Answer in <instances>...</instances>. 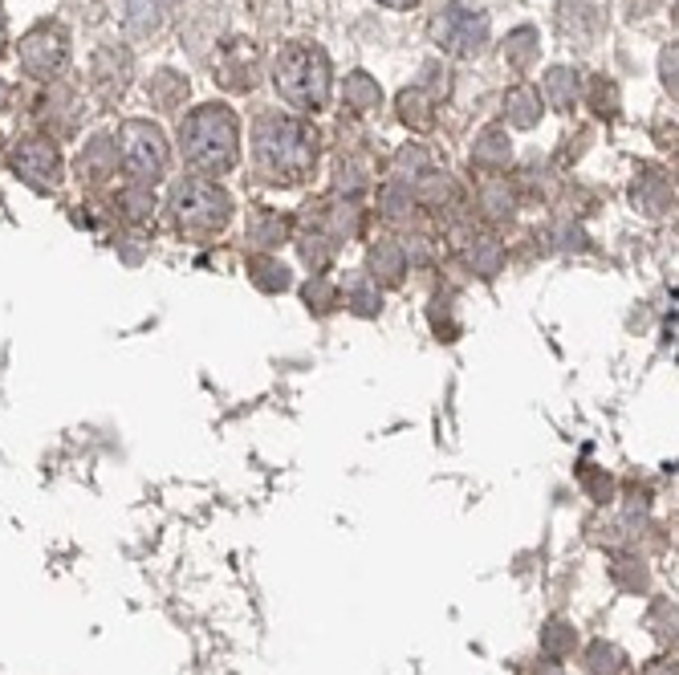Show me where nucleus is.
Here are the masks:
<instances>
[{
	"label": "nucleus",
	"instance_id": "11",
	"mask_svg": "<svg viewBox=\"0 0 679 675\" xmlns=\"http://www.w3.org/2000/svg\"><path fill=\"white\" fill-rule=\"evenodd\" d=\"M549 647H553V651H562V647H566V635H562V627H553V635H549Z\"/></svg>",
	"mask_w": 679,
	"mask_h": 675
},
{
	"label": "nucleus",
	"instance_id": "9",
	"mask_svg": "<svg viewBox=\"0 0 679 675\" xmlns=\"http://www.w3.org/2000/svg\"><path fill=\"white\" fill-rule=\"evenodd\" d=\"M350 98H354V106H370V102H379V90L366 82V74H354V82H350Z\"/></svg>",
	"mask_w": 679,
	"mask_h": 675
},
{
	"label": "nucleus",
	"instance_id": "2",
	"mask_svg": "<svg viewBox=\"0 0 679 675\" xmlns=\"http://www.w3.org/2000/svg\"><path fill=\"white\" fill-rule=\"evenodd\" d=\"M314 159H318V139L301 118L265 114L257 122V163L269 179L297 183L301 175H310Z\"/></svg>",
	"mask_w": 679,
	"mask_h": 675
},
{
	"label": "nucleus",
	"instance_id": "7",
	"mask_svg": "<svg viewBox=\"0 0 679 675\" xmlns=\"http://www.w3.org/2000/svg\"><path fill=\"white\" fill-rule=\"evenodd\" d=\"M13 167L25 175V183H33V188L49 192L57 175H61V159H57V147L45 143V139H29L13 151Z\"/></svg>",
	"mask_w": 679,
	"mask_h": 675
},
{
	"label": "nucleus",
	"instance_id": "12",
	"mask_svg": "<svg viewBox=\"0 0 679 675\" xmlns=\"http://www.w3.org/2000/svg\"><path fill=\"white\" fill-rule=\"evenodd\" d=\"M379 5H387V9H411V5H419V0H379Z\"/></svg>",
	"mask_w": 679,
	"mask_h": 675
},
{
	"label": "nucleus",
	"instance_id": "3",
	"mask_svg": "<svg viewBox=\"0 0 679 675\" xmlns=\"http://www.w3.org/2000/svg\"><path fill=\"white\" fill-rule=\"evenodd\" d=\"M273 82L281 90V98L297 110H322L330 102V61L318 45L293 41L281 49Z\"/></svg>",
	"mask_w": 679,
	"mask_h": 675
},
{
	"label": "nucleus",
	"instance_id": "13",
	"mask_svg": "<svg viewBox=\"0 0 679 675\" xmlns=\"http://www.w3.org/2000/svg\"><path fill=\"white\" fill-rule=\"evenodd\" d=\"M0 102H5V90H0Z\"/></svg>",
	"mask_w": 679,
	"mask_h": 675
},
{
	"label": "nucleus",
	"instance_id": "1",
	"mask_svg": "<svg viewBox=\"0 0 679 675\" xmlns=\"http://www.w3.org/2000/svg\"><path fill=\"white\" fill-rule=\"evenodd\" d=\"M183 159L208 175H224L240 159V122L228 106H200L183 118Z\"/></svg>",
	"mask_w": 679,
	"mask_h": 675
},
{
	"label": "nucleus",
	"instance_id": "5",
	"mask_svg": "<svg viewBox=\"0 0 679 675\" xmlns=\"http://www.w3.org/2000/svg\"><path fill=\"white\" fill-rule=\"evenodd\" d=\"M122 163L139 183H155L167 167V143L163 131L151 122H127L122 127Z\"/></svg>",
	"mask_w": 679,
	"mask_h": 675
},
{
	"label": "nucleus",
	"instance_id": "8",
	"mask_svg": "<svg viewBox=\"0 0 679 675\" xmlns=\"http://www.w3.org/2000/svg\"><path fill=\"white\" fill-rule=\"evenodd\" d=\"M61 61H66V37L53 33V29H33L25 41H21V66L29 74H53Z\"/></svg>",
	"mask_w": 679,
	"mask_h": 675
},
{
	"label": "nucleus",
	"instance_id": "14",
	"mask_svg": "<svg viewBox=\"0 0 679 675\" xmlns=\"http://www.w3.org/2000/svg\"><path fill=\"white\" fill-rule=\"evenodd\" d=\"M0 33H5V21H0Z\"/></svg>",
	"mask_w": 679,
	"mask_h": 675
},
{
	"label": "nucleus",
	"instance_id": "10",
	"mask_svg": "<svg viewBox=\"0 0 679 675\" xmlns=\"http://www.w3.org/2000/svg\"><path fill=\"white\" fill-rule=\"evenodd\" d=\"M566 82H570V74L566 70H553L549 74V94H553V106H570V94H566Z\"/></svg>",
	"mask_w": 679,
	"mask_h": 675
},
{
	"label": "nucleus",
	"instance_id": "4",
	"mask_svg": "<svg viewBox=\"0 0 679 675\" xmlns=\"http://www.w3.org/2000/svg\"><path fill=\"white\" fill-rule=\"evenodd\" d=\"M171 208H175L179 228H188V232H220L232 216L228 192H220L212 179H183L171 196Z\"/></svg>",
	"mask_w": 679,
	"mask_h": 675
},
{
	"label": "nucleus",
	"instance_id": "6",
	"mask_svg": "<svg viewBox=\"0 0 679 675\" xmlns=\"http://www.w3.org/2000/svg\"><path fill=\"white\" fill-rule=\"evenodd\" d=\"M431 37H436L440 49H448L456 57H472L488 37V17L480 9H468V5H448L436 21H431Z\"/></svg>",
	"mask_w": 679,
	"mask_h": 675
}]
</instances>
